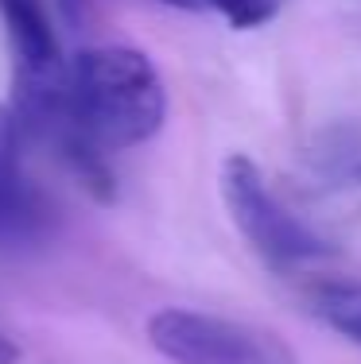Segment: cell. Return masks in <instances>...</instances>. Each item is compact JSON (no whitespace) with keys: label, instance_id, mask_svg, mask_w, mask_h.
<instances>
[{"label":"cell","instance_id":"cell-5","mask_svg":"<svg viewBox=\"0 0 361 364\" xmlns=\"http://www.w3.org/2000/svg\"><path fill=\"white\" fill-rule=\"evenodd\" d=\"M311 310L334 333L361 345V279H330L311 294Z\"/></svg>","mask_w":361,"mask_h":364},{"label":"cell","instance_id":"cell-2","mask_svg":"<svg viewBox=\"0 0 361 364\" xmlns=\"http://www.w3.org/2000/svg\"><path fill=\"white\" fill-rule=\"evenodd\" d=\"M221 202H226L237 232L248 240V248L264 264L295 267V264H307V259H319L330 252L319 232L307 221H299L272 194V186L264 182V171L241 151L221 163Z\"/></svg>","mask_w":361,"mask_h":364},{"label":"cell","instance_id":"cell-9","mask_svg":"<svg viewBox=\"0 0 361 364\" xmlns=\"http://www.w3.org/2000/svg\"><path fill=\"white\" fill-rule=\"evenodd\" d=\"M357 175H361V167H357Z\"/></svg>","mask_w":361,"mask_h":364},{"label":"cell","instance_id":"cell-8","mask_svg":"<svg viewBox=\"0 0 361 364\" xmlns=\"http://www.w3.org/2000/svg\"><path fill=\"white\" fill-rule=\"evenodd\" d=\"M156 4H167V8H183V12H202L199 0H156Z\"/></svg>","mask_w":361,"mask_h":364},{"label":"cell","instance_id":"cell-6","mask_svg":"<svg viewBox=\"0 0 361 364\" xmlns=\"http://www.w3.org/2000/svg\"><path fill=\"white\" fill-rule=\"evenodd\" d=\"M199 4H202V12H218L237 31H253L276 20L288 0H199Z\"/></svg>","mask_w":361,"mask_h":364},{"label":"cell","instance_id":"cell-1","mask_svg":"<svg viewBox=\"0 0 361 364\" xmlns=\"http://www.w3.org/2000/svg\"><path fill=\"white\" fill-rule=\"evenodd\" d=\"M66 101L78 140L101 159L148 144L167 120V90L144 50L85 47L66 63Z\"/></svg>","mask_w":361,"mask_h":364},{"label":"cell","instance_id":"cell-7","mask_svg":"<svg viewBox=\"0 0 361 364\" xmlns=\"http://www.w3.org/2000/svg\"><path fill=\"white\" fill-rule=\"evenodd\" d=\"M58 12H63V20L78 31L82 20H85V0H58Z\"/></svg>","mask_w":361,"mask_h":364},{"label":"cell","instance_id":"cell-3","mask_svg":"<svg viewBox=\"0 0 361 364\" xmlns=\"http://www.w3.org/2000/svg\"><path fill=\"white\" fill-rule=\"evenodd\" d=\"M148 341L171 364H280L256 329L187 306H163L148 318Z\"/></svg>","mask_w":361,"mask_h":364},{"label":"cell","instance_id":"cell-4","mask_svg":"<svg viewBox=\"0 0 361 364\" xmlns=\"http://www.w3.org/2000/svg\"><path fill=\"white\" fill-rule=\"evenodd\" d=\"M28 136L8 105H0V252H20L51 237L55 205L28 171Z\"/></svg>","mask_w":361,"mask_h":364}]
</instances>
